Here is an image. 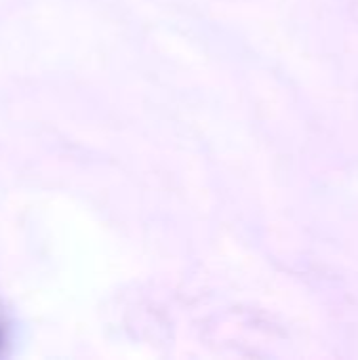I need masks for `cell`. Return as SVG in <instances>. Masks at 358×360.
<instances>
[{"label": "cell", "mask_w": 358, "mask_h": 360, "mask_svg": "<svg viewBox=\"0 0 358 360\" xmlns=\"http://www.w3.org/2000/svg\"><path fill=\"white\" fill-rule=\"evenodd\" d=\"M0 344H2V331H0Z\"/></svg>", "instance_id": "6da1fadb"}]
</instances>
